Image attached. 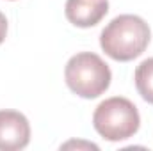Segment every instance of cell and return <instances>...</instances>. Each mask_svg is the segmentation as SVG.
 I'll return each mask as SVG.
<instances>
[{
	"mask_svg": "<svg viewBox=\"0 0 153 151\" xmlns=\"http://www.w3.org/2000/svg\"><path fill=\"white\" fill-rule=\"evenodd\" d=\"M109 13V0H66L64 14L68 21L80 29L98 25Z\"/></svg>",
	"mask_w": 153,
	"mask_h": 151,
	"instance_id": "5",
	"label": "cell"
},
{
	"mask_svg": "<svg viewBox=\"0 0 153 151\" xmlns=\"http://www.w3.org/2000/svg\"><path fill=\"white\" fill-rule=\"evenodd\" d=\"M152 41L150 25L137 14H119L102 30L100 46L117 62H128L144 53Z\"/></svg>",
	"mask_w": 153,
	"mask_h": 151,
	"instance_id": "1",
	"label": "cell"
},
{
	"mask_svg": "<svg viewBox=\"0 0 153 151\" xmlns=\"http://www.w3.org/2000/svg\"><path fill=\"white\" fill-rule=\"evenodd\" d=\"M64 80L70 91L76 96L93 100L111 87L112 73L100 55L93 52H80L66 62Z\"/></svg>",
	"mask_w": 153,
	"mask_h": 151,
	"instance_id": "2",
	"label": "cell"
},
{
	"mask_svg": "<svg viewBox=\"0 0 153 151\" xmlns=\"http://www.w3.org/2000/svg\"><path fill=\"white\" fill-rule=\"evenodd\" d=\"M29 142V119L18 110H0V151H20Z\"/></svg>",
	"mask_w": 153,
	"mask_h": 151,
	"instance_id": "4",
	"label": "cell"
},
{
	"mask_svg": "<svg viewBox=\"0 0 153 151\" xmlns=\"http://www.w3.org/2000/svg\"><path fill=\"white\" fill-rule=\"evenodd\" d=\"M5 36H7V18L0 11V44L5 41Z\"/></svg>",
	"mask_w": 153,
	"mask_h": 151,
	"instance_id": "7",
	"label": "cell"
},
{
	"mask_svg": "<svg viewBox=\"0 0 153 151\" xmlns=\"http://www.w3.org/2000/svg\"><path fill=\"white\" fill-rule=\"evenodd\" d=\"M134 80H135V87L141 98L153 105V57L143 61L135 68Z\"/></svg>",
	"mask_w": 153,
	"mask_h": 151,
	"instance_id": "6",
	"label": "cell"
},
{
	"mask_svg": "<svg viewBox=\"0 0 153 151\" xmlns=\"http://www.w3.org/2000/svg\"><path fill=\"white\" fill-rule=\"evenodd\" d=\"M70 146H87V148H93V150H98V146L96 144H84V142H68V144H64L62 148H70Z\"/></svg>",
	"mask_w": 153,
	"mask_h": 151,
	"instance_id": "8",
	"label": "cell"
},
{
	"mask_svg": "<svg viewBox=\"0 0 153 151\" xmlns=\"http://www.w3.org/2000/svg\"><path fill=\"white\" fill-rule=\"evenodd\" d=\"M94 130L109 142H119L134 137L141 126L137 107L123 96L103 100L93 114Z\"/></svg>",
	"mask_w": 153,
	"mask_h": 151,
	"instance_id": "3",
	"label": "cell"
}]
</instances>
